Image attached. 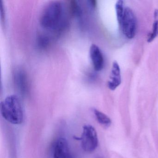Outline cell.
Returning a JSON list of instances; mask_svg holds the SVG:
<instances>
[{"label":"cell","instance_id":"cell-2","mask_svg":"<svg viewBox=\"0 0 158 158\" xmlns=\"http://www.w3.org/2000/svg\"><path fill=\"white\" fill-rule=\"evenodd\" d=\"M1 113L3 118L13 124H20L24 120V112L20 98L15 95L7 96L1 102Z\"/></svg>","mask_w":158,"mask_h":158},{"label":"cell","instance_id":"cell-7","mask_svg":"<svg viewBox=\"0 0 158 158\" xmlns=\"http://www.w3.org/2000/svg\"><path fill=\"white\" fill-rule=\"evenodd\" d=\"M89 56L95 71H101L104 66V58L100 48L96 44H92L89 48Z\"/></svg>","mask_w":158,"mask_h":158},{"label":"cell","instance_id":"cell-10","mask_svg":"<svg viewBox=\"0 0 158 158\" xmlns=\"http://www.w3.org/2000/svg\"><path fill=\"white\" fill-rule=\"evenodd\" d=\"M93 112L98 122L103 126L108 127L111 124V120L105 114L100 111L97 109H93Z\"/></svg>","mask_w":158,"mask_h":158},{"label":"cell","instance_id":"cell-1","mask_svg":"<svg viewBox=\"0 0 158 158\" xmlns=\"http://www.w3.org/2000/svg\"><path fill=\"white\" fill-rule=\"evenodd\" d=\"M64 14L61 2H52L45 7L41 13L40 19V26L46 30L60 33L67 25Z\"/></svg>","mask_w":158,"mask_h":158},{"label":"cell","instance_id":"cell-5","mask_svg":"<svg viewBox=\"0 0 158 158\" xmlns=\"http://www.w3.org/2000/svg\"><path fill=\"white\" fill-rule=\"evenodd\" d=\"M53 158H73L66 139L60 138L54 144Z\"/></svg>","mask_w":158,"mask_h":158},{"label":"cell","instance_id":"cell-9","mask_svg":"<svg viewBox=\"0 0 158 158\" xmlns=\"http://www.w3.org/2000/svg\"><path fill=\"white\" fill-rule=\"evenodd\" d=\"M154 21L152 25V29L151 32L148 35V42H151L156 37L158 36V10H155L153 14Z\"/></svg>","mask_w":158,"mask_h":158},{"label":"cell","instance_id":"cell-13","mask_svg":"<svg viewBox=\"0 0 158 158\" xmlns=\"http://www.w3.org/2000/svg\"><path fill=\"white\" fill-rule=\"evenodd\" d=\"M70 10L74 16L79 18L83 14L82 9L80 5L76 1H73L70 3Z\"/></svg>","mask_w":158,"mask_h":158},{"label":"cell","instance_id":"cell-14","mask_svg":"<svg viewBox=\"0 0 158 158\" xmlns=\"http://www.w3.org/2000/svg\"><path fill=\"white\" fill-rule=\"evenodd\" d=\"M1 18L2 20H5V11H4V8L3 7V4H1Z\"/></svg>","mask_w":158,"mask_h":158},{"label":"cell","instance_id":"cell-11","mask_svg":"<svg viewBox=\"0 0 158 158\" xmlns=\"http://www.w3.org/2000/svg\"><path fill=\"white\" fill-rule=\"evenodd\" d=\"M115 9L117 22L120 25L122 22L125 9L124 7V2L122 0L117 1L115 4Z\"/></svg>","mask_w":158,"mask_h":158},{"label":"cell","instance_id":"cell-4","mask_svg":"<svg viewBox=\"0 0 158 158\" xmlns=\"http://www.w3.org/2000/svg\"><path fill=\"white\" fill-rule=\"evenodd\" d=\"M124 35L128 39L135 37L137 29V20L134 12L129 7L125 9L124 13L120 24Z\"/></svg>","mask_w":158,"mask_h":158},{"label":"cell","instance_id":"cell-3","mask_svg":"<svg viewBox=\"0 0 158 158\" xmlns=\"http://www.w3.org/2000/svg\"><path fill=\"white\" fill-rule=\"evenodd\" d=\"M79 140H81V147L86 152H92L96 150L98 144L97 131L92 126L85 125Z\"/></svg>","mask_w":158,"mask_h":158},{"label":"cell","instance_id":"cell-6","mask_svg":"<svg viewBox=\"0 0 158 158\" xmlns=\"http://www.w3.org/2000/svg\"><path fill=\"white\" fill-rule=\"evenodd\" d=\"M14 81L16 88L23 95L28 92L29 89L28 79L25 71L21 68H18L15 71L14 73Z\"/></svg>","mask_w":158,"mask_h":158},{"label":"cell","instance_id":"cell-8","mask_svg":"<svg viewBox=\"0 0 158 158\" xmlns=\"http://www.w3.org/2000/svg\"><path fill=\"white\" fill-rule=\"evenodd\" d=\"M122 82L121 69L118 63H113L110 79L108 82V88L110 90H114L121 85Z\"/></svg>","mask_w":158,"mask_h":158},{"label":"cell","instance_id":"cell-12","mask_svg":"<svg viewBox=\"0 0 158 158\" xmlns=\"http://www.w3.org/2000/svg\"><path fill=\"white\" fill-rule=\"evenodd\" d=\"M38 46L40 48L44 49L47 48L50 43V39L49 37L47 35H40L37 38Z\"/></svg>","mask_w":158,"mask_h":158}]
</instances>
